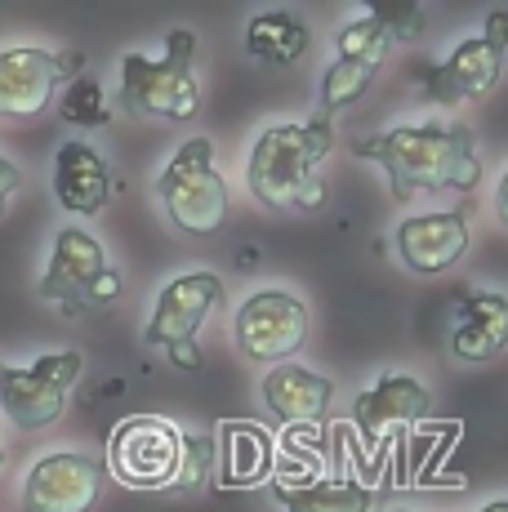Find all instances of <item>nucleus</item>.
Segmentation results:
<instances>
[{"label":"nucleus","mask_w":508,"mask_h":512,"mask_svg":"<svg viewBox=\"0 0 508 512\" xmlns=\"http://www.w3.org/2000/svg\"><path fill=\"white\" fill-rule=\"evenodd\" d=\"M353 156L375 161L388 174V187L402 205L419 192H473L482 179L477 139L459 121L397 125V130L357 139Z\"/></svg>","instance_id":"1"},{"label":"nucleus","mask_w":508,"mask_h":512,"mask_svg":"<svg viewBox=\"0 0 508 512\" xmlns=\"http://www.w3.org/2000/svg\"><path fill=\"white\" fill-rule=\"evenodd\" d=\"M232 339L254 361H272L281 366L308 343V308L290 290H254L241 299L237 317H232Z\"/></svg>","instance_id":"10"},{"label":"nucleus","mask_w":508,"mask_h":512,"mask_svg":"<svg viewBox=\"0 0 508 512\" xmlns=\"http://www.w3.org/2000/svg\"><path fill=\"white\" fill-rule=\"evenodd\" d=\"M121 294V277L107 263V250L99 236L85 228H63L54 236V254L41 272V299L58 303L63 312L107 308Z\"/></svg>","instance_id":"6"},{"label":"nucleus","mask_w":508,"mask_h":512,"mask_svg":"<svg viewBox=\"0 0 508 512\" xmlns=\"http://www.w3.org/2000/svg\"><path fill=\"white\" fill-rule=\"evenodd\" d=\"M495 214L508 223V170L500 174V183H495Z\"/></svg>","instance_id":"26"},{"label":"nucleus","mask_w":508,"mask_h":512,"mask_svg":"<svg viewBox=\"0 0 508 512\" xmlns=\"http://www.w3.org/2000/svg\"><path fill=\"white\" fill-rule=\"evenodd\" d=\"M428 410H433V397H428V388L415 374H384L353 401V423L361 437L375 446V441L393 437V432L424 423Z\"/></svg>","instance_id":"13"},{"label":"nucleus","mask_w":508,"mask_h":512,"mask_svg":"<svg viewBox=\"0 0 508 512\" xmlns=\"http://www.w3.org/2000/svg\"><path fill=\"white\" fill-rule=\"evenodd\" d=\"M388 512H410V508H388Z\"/></svg>","instance_id":"29"},{"label":"nucleus","mask_w":508,"mask_h":512,"mask_svg":"<svg viewBox=\"0 0 508 512\" xmlns=\"http://www.w3.org/2000/svg\"><path fill=\"white\" fill-rule=\"evenodd\" d=\"M81 370V352H50L36 366H0V410L27 432L50 428L63 419L67 392L81 379Z\"/></svg>","instance_id":"9"},{"label":"nucleus","mask_w":508,"mask_h":512,"mask_svg":"<svg viewBox=\"0 0 508 512\" xmlns=\"http://www.w3.org/2000/svg\"><path fill=\"white\" fill-rule=\"evenodd\" d=\"M156 201L165 205L170 223L188 236H214L228 219V183L214 170V143L188 139L179 152L165 161L161 179H156Z\"/></svg>","instance_id":"4"},{"label":"nucleus","mask_w":508,"mask_h":512,"mask_svg":"<svg viewBox=\"0 0 508 512\" xmlns=\"http://www.w3.org/2000/svg\"><path fill=\"white\" fill-rule=\"evenodd\" d=\"M0 472H5V446H0Z\"/></svg>","instance_id":"28"},{"label":"nucleus","mask_w":508,"mask_h":512,"mask_svg":"<svg viewBox=\"0 0 508 512\" xmlns=\"http://www.w3.org/2000/svg\"><path fill=\"white\" fill-rule=\"evenodd\" d=\"M219 481L223 486H259L272 472V437L250 419L219 423Z\"/></svg>","instance_id":"18"},{"label":"nucleus","mask_w":508,"mask_h":512,"mask_svg":"<svg viewBox=\"0 0 508 512\" xmlns=\"http://www.w3.org/2000/svg\"><path fill=\"white\" fill-rule=\"evenodd\" d=\"M370 81H375L370 67L348 63V58H335V63L326 67V76H321V112L317 116H335L339 107H348L353 98L366 94Z\"/></svg>","instance_id":"22"},{"label":"nucleus","mask_w":508,"mask_h":512,"mask_svg":"<svg viewBox=\"0 0 508 512\" xmlns=\"http://www.w3.org/2000/svg\"><path fill=\"white\" fill-rule=\"evenodd\" d=\"M419 14H410V9H397V14H361L353 23H344L335 32V58H348V63H361L375 72L379 63L388 58V49H393L397 36H406V27L415 32Z\"/></svg>","instance_id":"19"},{"label":"nucleus","mask_w":508,"mask_h":512,"mask_svg":"<svg viewBox=\"0 0 508 512\" xmlns=\"http://www.w3.org/2000/svg\"><path fill=\"white\" fill-rule=\"evenodd\" d=\"M263 401L281 423H321L335 406V383L326 374L295 366V361H281L263 374Z\"/></svg>","instance_id":"16"},{"label":"nucleus","mask_w":508,"mask_h":512,"mask_svg":"<svg viewBox=\"0 0 508 512\" xmlns=\"http://www.w3.org/2000/svg\"><path fill=\"white\" fill-rule=\"evenodd\" d=\"M477 512H508V499H491V504H482Z\"/></svg>","instance_id":"27"},{"label":"nucleus","mask_w":508,"mask_h":512,"mask_svg":"<svg viewBox=\"0 0 508 512\" xmlns=\"http://www.w3.org/2000/svg\"><path fill=\"white\" fill-rule=\"evenodd\" d=\"M76 67L81 54H50L36 45L0 49V116H41Z\"/></svg>","instance_id":"12"},{"label":"nucleus","mask_w":508,"mask_h":512,"mask_svg":"<svg viewBox=\"0 0 508 512\" xmlns=\"http://www.w3.org/2000/svg\"><path fill=\"white\" fill-rule=\"evenodd\" d=\"M58 116H63L67 125H85V130H94V125L112 121V107H107L103 85L94 81V76H76V81L67 85L63 103H58Z\"/></svg>","instance_id":"23"},{"label":"nucleus","mask_w":508,"mask_h":512,"mask_svg":"<svg viewBox=\"0 0 508 512\" xmlns=\"http://www.w3.org/2000/svg\"><path fill=\"white\" fill-rule=\"evenodd\" d=\"M335 147L330 116H312V121H286L268 125L254 139L250 161H246V183L250 196L268 210H321L326 205V187L317 170Z\"/></svg>","instance_id":"2"},{"label":"nucleus","mask_w":508,"mask_h":512,"mask_svg":"<svg viewBox=\"0 0 508 512\" xmlns=\"http://www.w3.org/2000/svg\"><path fill=\"white\" fill-rule=\"evenodd\" d=\"M508 348V299L504 294H473L451 330V352L459 361H495Z\"/></svg>","instance_id":"17"},{"label":"nucleus","mask_w":508,"mask_h":512,"mask_svg":"<svg viewBox=\"0 0 508 512\" xmlns=\"http://www.w3.org/2000/svg\"><path fill=\"white\" fill-rule=\"evenodd\" d=\"M397 254L415 277H442L468 254V219L459 210L410 214L397 228Z\"/></svg>","instance_id":"14"},{"label":"nucleus","mask_w":508,"mask_h":512,"mask_svg":"<svg viewBox=\"0 0 508 512\" xmlns=\"http://www.w3.org/2000/svg\"><path fill=\"white\" fill-rule=\"evenodd\" d=\"M183 464V432L170 419L134 415L116 423L107 441V472L134 490H161L179 481Z\"/></svg>","instance_id":"8"},{"label":"nucleus","mask_w":508,"mask_h":512,"mask_svg":"<svg viewBox=\"0 0 508 512\" xmlns=\"http://www.w3.org/2000/svg\"><path fill=\"white\" fill-rule=\"evenodd\" d=\"M116 103L130 116H152V121H192L201 112V85H197V36L188 27H174L165 36L161 58L125 54L121 58V90Z\"/></svg>","instance_id":"3"},{"label":"nucleus","mask_w":508,"mask_h":512,"mask_svg":"<svg viewBox=\"0 0 508 512\" xmlns=\"http://www.w3.org/2000/svg\"><path fill=\"white\" fill-rule=\"evenodd\" d=\"M107 486V464L81 450H54L23 481V512H90Z\"/></svg>","instance_id":"11"},{"label":"nucleus","mask_w":508,"mask_h":512,"mask_svg":"<svg viewBox=\"0 0 508 512\" xmlns=\"http://www.w3.org/2000/svg\"><path fill=\"white\" fill-rule=\"evenodd\" d=\"M18 187H23V170H18L14 161H5V156H0V214L9 210V201H14Z\"/></svg>","instance_id":"25"},{"label":"nucleus","mask_w":508,"mask_h":512,"mask_svg":"<svg viewBox=\"0 0 508 512\" xmlns=\"http://www.w3.org/2000/svg\"><path fill=\"white\" fill-rule=\"evenodd\" d=\"M504 54H508V9H495L486 18V27L468 41H459L442 63L419 67V90L428 103H473V98L491 94L495 81L504 72Z\"/></svg>","instance_id":"5"},{"label":"nucleus","mask_w":508,"mask_h":512,"mask_svg":"<svg viewBox=\"0 0 508 512\" xmlns=\"http://www.w3.org/2000/svg\"><path fill=\"white\" fill-rule=\"evenodd\" d=\"M223 303V281L214 272H183L156 294L152 321H148V348H165L179 370H197V334L210 321V312Z\"/></svg>","instance_id":"7"},{"label":"nucleus","mask_w":508,"mask_h":512,"mask_svg":"<svg viewBox=\"0 0 508 512\" xmlns=\"http://www.w3.org/2000/svg\"><path fill=\"white\" fill-rule=\"evenodd\" d=\"M54 196L67 214H99L112 196V170L103 152L85 139H72L54 156Z\"/></svg>","instance_id":"15"},{"label":"nucleus","mask_w":508,"mask_h":512,"mask_svg":"<svg viewBox=\"0 0 508 512\" xmlns=\"http://www.w3.org/2000/svg\"><path fill=\"white\" fill-rule=\"evenodd\" d=\"M210 441L205 437H183V464H179V486H201L205 481V468L214 464L210 459Z\"/></svg>","instance_id":"24"},{"label":"nucleus","mask_w":508,"mask_h":512,"mask_svg":"<svg viewBox=\"0 0 508 512\" xmlns=\"http://www.w3.org/2000/svg\"><path fill=\"white\" fill-rule=\"evenodd\" d=\"M312 36H308V23H299L295 14L286 9H268V14H254L250 27H246V49L263 63H277V67H290L308 54Z\"/></svg>","instance_id":"20"},{"label":"nucleus","mask_w":508,"mask_h":512,"mask_svg":"<svg viewBox=\"0 0 508 512\" xmlns=\"http://www.w3.org/2000/svg\"><path fill=\"white\" fill-rule=\"evenodd\" d=\"M375 495L361 481H317L304 490H286V512H370Z\"/></svg>","instance_id":"21"}]
</instances>
